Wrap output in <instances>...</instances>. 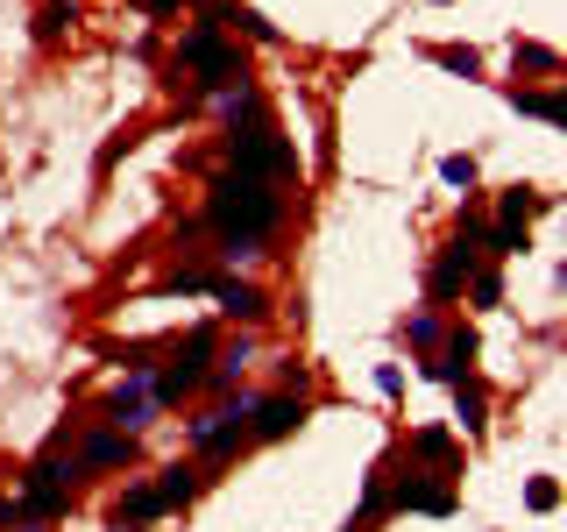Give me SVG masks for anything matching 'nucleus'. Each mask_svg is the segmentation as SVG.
<instances>
[{"instance_id":"f257e3e1","label":"nucleus","mask_w":567,"mask_h":532,"mask_svg":"<svg viewBox=\"0 0 567 532\" xmlns=\"http://www.w3.org/2000/svg\"><path fill=\"white\" fill-rule=\"evenodd\" d=\"M206 220L220 235V256H256L277 220H284V192L263 185V178H241V171H220L213 178V199H206Z\"/></svg>"},{"instance_id":"f03ea898","label":"nucleus","mask_w":567,"mask_h":532,"mask_svg":"<svg viewBox=\"0 0 567 532\" xmlns=\"http://www.w3.org/2000/svg\"><path fill=\"white\" fill-rule=\"evenodd\" d=\"M227 171L277 185V178H291V171H298V157H291V142H284L270 121H241V128L227 135Z\"/></svg>"},{"instance_id":"7ed1b4c3","label":"nucleus","mask_w":567,"mask_h":532,"mask_svg":"<svg viewBox=\"0 0 567 532\" xmlns=\"http://www.w3.org/2000/svg\"><path fill=\"white\" fill-rule=\"evenodd\" d=\"M206 376H213V327H192L185 348H178V362L149 376V398H156V405H178V398H192V391L206 384Z\"/></svg>"},{"instance_id":"20e7f679","label":"nucleus","mask_w":567,"mask_h":532,"mask_svg":"<svg viewBox=\"0 0 567 532\" xmlns=\"http://www.w3.org/2000/svg\"><path fill=\"white\" fill-rule=\"evenodd\" d=\"M178 57H185V71H199V86H206V93H227V86L249 79V71H241V57H234V43H227L220 29H206V22L178 43Z\"/></svg>"},{"instance_id":"39448f33","label":"nucleus","mask_w":567,"mask_h":532,"mask_svg":"<svg viewBox=\"0 0 567 532\" xmlns=\"http://www.w3.org/2000/svg\"><path fill=\"white\" fill-rule=\"evenodd\" d=\"M482 270V227H468V235H454L447 249H440V263H433V298H461L468 291V277Z\"/></svg>"},{"instance_id":"423d86ee","label":"nucleus","mask_w":567,"mask_h":532,"mask_svg":"<svg viewBox=\"0 0 567 532\" xmlns=\"http://www.w3.org/2000/svg\"><path fill=\"white\" fill-rule=\"evenodd\" d=\"M192 440H199V454H234V447H249V405H227V412L192 419Z\"/></svg>"},{"instance_id":"0eeeda50","label":"nucleus","mask_w":567,"mask_h":532,"mask_svg":"<svg viewBox=\"0 0 567 532\" xmlns=\"http://www.w3.org/2000/svg\"><path fill=\"white\" fill-rule=\"evenodd\" d=\"M390 497H397V511H426V518H454V511H461L454 483H426V476H412V469H404V483H397Z\"/></svg>"},{"instance_id":"6e6552de","label":"nucleus","mask_w":567,"mask_h":532,"mask_svg":"<svg viewBox=\"0 0 567 532\" xmlns=\"http://www.w3.org/2000/svg\"><path fill=\"white\" fill-rule=\"evenodd\" d=\"M305 426V405L298 398H263V405H249V440H284V433H298Z\"/></svg>"},{"instance_id":"1a4fd4ad","label":"nucleus","mask_w":567,"mask_h":532,"mask_svg":"<svg viewBox=\"0 0 567 532\" xmlns=\"http://www.w3.org/2000/svg\"><path fill=\"white\" fill-rule=\"evenodd\" d=\"M78 462H86V469H128L135 462V433H121V426L93 433L86 447H78Z\"/></svg>"},{"instance_id":"9d476101","label":"nucleus","mask_w":567,"mask_h":532,"mask_svg":"<svg viewBox=\"0 0 567 532\" xmlns=\"http://www.w3.org/2000/svg\"><path fill=\"white\" fill-rule=\"evenodd\" d=\"M206 29H241V36H256V43H277V29L256 8H241V0H206Z\"/></svg>"},{"instance_id":"9b49d317","label":"nucleus","mask_w":567,"mask_h":532,"mask_svg":"<svg viewBox=\"0 0 567 532\" xmlns=\"http://www.w3.org/2000/svg\"><path fill=\"white\" fill-rule=\"evenodd\" d=\"M206 291L220 298V313H234V320H263L270 306H263V291L256 284H241V277H206Z\"/></svg>"},{"instance_id":"f8f14e48","label":"nucleus","mask_w":567,"mask_h":532,"mask_svg":"<svg viewBox=\"0 0 567 532\" xmlns=\"http://www.w3.org/2000/svg\"><path fill=\"white\" fill-rule=\"evenodd\" d=\"M412 454H419V462H433V469H461V440L447 426H419L412 433Z\"/></svg>"},{"instance_id":"ddd939ff","label":"nucleus","mask_w":567,"mask_h":532,"mask_svg":"<svg viewBox=\"0 0 567 532\" xmlns=\"http://www.w3.org/2000/svg\"><path fill=\"white\" fill-rule=\"evenodd\" d=\"M206 490V469H192V462H178V469H164V483H156V497H164V511H178V504H192Z\"/></svg>"},{"instance_id":"4468645a","label":"nucleus","mask_w":567,"mask_h":532,"mask_svg":"<svg viewBox=\"0 0 567 532\" xmlns=\"http://www.w3.org/2000/svg\"><path fill=\"white\" fill-rule=\"evenodd\" d=\"M454 405H461V433H482V426H490V398H482L475 369H468V376H454Z\"/></svg>"},{"instance_id":"2eb2a0df","label":"nucleus","mask_w":567,"mask_h":532,"mask_svg":"<svg viewBox=\"0 0 567 532\" xmlns=\"http://www.w3.org/2000/svg\"><path fill=\"white\" fill-rule=\"evenodd\" d=\"M149 518H164V497H156V490H121L114 525H149Z\"/></svg>"},{"instance_id":"dca6fc26","label":"nucleus","mask_w":567,"mask_h":532,"mask_svg":"<svg viewBox=\"0 0 567 532\" xmlns=\"http://www.w3.org/2000/svg\"><path fill=\"white\" fill-rule=\"evenodd\" d=\"M71 22H78V8H71V0H43V8H36V36H43V43L71 36Z\"/></svg>"},{"instance_id":"f3484780","label":"nucleus","mask_w":567,"mask_h":532,"mask_svg":"<svg viewBox=\"0 0 567 532\" xmlns=\"http://www.w3.org/2000/svg\"><path fill=\"white\" fill-rule=\"evenodd\" d=\"M149 405H156V398H149V384H128V391H114V398H107V412H114V426H135V419H142Z\"/></svg>"},{"instance_id":"a211bd4d","label":"nucleus","mask_w":567,"mask_h":532,"mask_svg":"<svg viewBox=\"0 0 567 532\" xmlns=\"http://www.w3.org/2000/svg\"><path fill=\"white\" fill-rule=\"evenodd\" d=\"M511 107L518 114H532V121H560L567 107H560V93H525V86H511Z\"/></svg>"},{"instance_id":"6ab92c4d","label":"nucleus","mask_w":567,"mask_h":532,"mask_svg":"<svg viewBox=\"0 0 567 532\" xmlns=\"http://www.w3.org/2000/svg\"><path fill=\"white\" fill-rule=\"evenodd\" d=\"M539 206H546V192H532V185H511V192H504V220H511V227H525Z\"/></svg>"},{"instance_id":"aec40b11","label":"nucleus","mask_w":567,"mask_h":532,"mask_svg":"<svg viewBox=\"0 0 567 532\" xmlns=\"http://www.w3.org/2000/svg\"><path fill=\"white\" fill-rule=\"evenodd\" d=\"M433 64H447V71H461V79H475V71H482V57H475L468 43H440V50H433Z\"/></svg>"},{"instance_id":"412c9836","label":"nucleus","mask_w":567,"mask_h":532,"mask_svg":"<svg viewBox=\"0 0 567 532\" xmlns=\"http://www.w3.org/2000/svg\"><path fill=\"white\" fill-rule=\"evenodd\" d=\"M468 298H475V306H497V298H504V277H497V270H475V277H468Z\"/></svg>"},{"instance_id":"4be33fe9","label":"nucleus","mask_w":567,"mask_h":532,"mask_svg":"<svg viewBox=\"0 0 567 532\" xmlns=\"http://www.w3.org/2000/svg\"><path fill=\"white\" fill-rule=\"evenodd\" d=\"M518 64H532V71H560V57H553L546 43H518Z\"/></svg>"},{"instance_id":"5701e85b","label":"nucleus","mask_w":567,"mask_h":532,"mask_svg":"<svg viewBox=\"0 0 567 532\" xmlns=\"http://www.w3.org/2000/svg\"><path fill=\"white\" fill-rule=\"evenodd\" d=\"M525 504H532V511H553V504H560V483H553V476H539V483L525 490Z\"/></svg>"},{"instance_id":"b1692460","label":"nucleus","mask_w":567,"mask_h":532,"mask_svg":"<svg viewBox=\"0 0 567 532\" xmlns=\"http://www.w3.org/2000/svg\"><path fill=\"white\" fill-rule=\"evenodd\" d=\"M440 178H447V185H461V192H468V185H475V164H468V157H447V164H440Z\"/></svg>"},{"instance_id":"393cba45","label":"nucleus","mask_w":567,"mask_h":532,"mask_svg":"<svg viewBox=\"0 0 567 532\" xmlns=\"http://www.w3.org/2000/svg\"><path fill=\"white\" fill-rule=\"evenodd\" d=\"M404 334H412V341L426 348V341H440V320H433V313H419V320H412V327H404Z\"/></svg>"},{"instance_id":"a878e982","label":"nucleus","mask_w":567,"mask_h":532,"mask_svg":"<svg viewBox=\"0 0 567 532\" xmlns=\"http://www.w3.org/2000/svg\"><path fill=\"white\" fill-rule=\"evenodd\" d=\"M135 8H142V15H178L185 0H135Z\"/></svg>"},{"instance_id":"bb28decb","label":"nucleus","mask_w":567,"mask_h":532,"mask_svg":"<svg viewBox=\"0 0 567 532\" xmlns=\"http://www.w3.org/2000/svg\"><path fill=\"white\" fill-rule=\"evenodd\" d=\"M348 532H369V525H348Z\"/></svg>"}]
</instances>
